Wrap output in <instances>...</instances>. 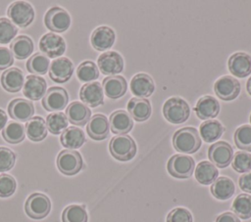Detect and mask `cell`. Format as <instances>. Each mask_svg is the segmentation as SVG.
I'll list each match as a JSON object with an SVG mask.
<instances>
[{"label": "cell", "mask_w": 251, "mask_h": 222, "mask_svg": "<svg viewBox=\"0 0 251 222\" xmlns=\"http://www.w3.org/2000/svg\"><path fill=\"white\" fill-rule=\"evenodd\" d=\"M174 148L182 154H193L201 146L199 132L194 127H183L176 130L173 136Z\"/></svg>", "instance_id": "1"}, {"label": "cell", "mask_w": 251, "mask_h": 222, "mask_svg": "<svg viewBox=\"0 0 251 222\" xmlns=\"http://www.w3.org/2000/svg\"><path fill=\"white\" fill-rule=\"evenodd\" d=\"M163 114L169 122L173 124H180L188 119L190 108L183 99L172 97L165 102L163 106Z\"/></svg>", "instance_id": "2"}, {"label": "cell", "mask_w": 251, "mask_h": 222, "mask_svg": "<svg viewBox=\"0 0 251 222\" xmlns=\"http://www.w3.org/2000/svg\"><path fill=\"white\" fill-rule=\"evenodd\" d=\"M109 151L114 158L120 161H127L136 155V144L130 136L118 135L111 139Z\"/></svg>", "instance_id": "3"}, {"label": "cell", "mask_w": 251, "mask_h": 222, "mask_svg": "<svg viewBox=\"0 0 251 222\" xmlns=\"http://www.w3.org/2000/svg\"><path fill=\"white\" fill-rule=\"evenodd\" d=\"M7 15L10 21L20 27L28 26L34 19V11L30 4L25 1H16L12 3L8 10Z\"/></svg>", "instance_id": "4"}, {"label": "cell", "mask_w": 251, "mask_h": 222, "mask_svg": "<svg viewBox=\"0 0 251 222\" xmlns=\"http://www.w3.org/2000/svg\"><path fill=\"white\" fill-rule=\"evenodd\" d=\"M195 168L194 159L185 155H173L168 163L167 169L168 172L175 178L185 179L189 178Z\"/></svg>", "instance_id": "5"}, {"label": "cell", "mask_w": 251, "mask_h": 222, "mask_svg": "<svg viewBox=\"0 0 251 222\" xmlns=\"http://www.w3.org/2000/svg\"><path fill=\"white\" fill-rule=\"evenodd\" d=\"M26 214L32 219H42L46 217L51 209V202L47 196L40 193L31 194L25 205Z\"/></svg>", "instance_id": "6"}, {"label": "cell", "mask_w": 251, "mask_h": 222, "mask_svg": "<svg viewBox=\"0 0 251 222\" xmlns=\"http://www.w3.org/2000/svg\"><path fill=\"white\" fill-rule=\"evenodd\" d=\"M83 162L80 154L73 150L61 151L57 157L58 169L65 175H75L82 168Z\"/></svg>", "instance_id": "7"}, {"label": "cell", "mask_w": 251, "mask_h": 222, "mask_svg": "<svg viewBox=\"0 0 251 222\" xmlns=\"http://www.w3.org/2000/svg\"><path fill=\"white\" fill-rule=\"evenodd\" d=\"M44 23L52 31L64 32L71 25V17L66 10L52 7L44 16Z\"/></svg>", "instance_id": "8"}, {"label": "cell", "mask_w": 251, "mask_h": 222, "mask_svg": "<svg viewBox=\"0 0 251 222\" xmlns=\"http://www.w3.org/2000/svg\"><path fill=\"white\" fill-rule=\"evenodd\" d=\"M208 156L215 166L225 168L230 164L233 158V150L228 143L219 141L210 146Z\"/></svg>", "instance_id": "9"}, {"label": "cell", "mask_w": 251, "mask_h": 222, "mask_svg": "<svg viewBox=\"0 0 251 222\" xmlns=\"http://www.w3.org/2000/svg\"><path fill=\"white\" fill-rule=\"evenodd\" d=\"M214 91L221 100L232 101L239 95L240 83L232 76L224 75L215 82Z\"/></svg>", "instance_id": "10"}, {"label": "cell", "mask_w": 251, "mask_h": 222, "mask_svg": "<svg viewBox=\"0 0 251 222\" xmlns=\"http://www.w3.org/2000/svg\"><path fill=\"white\" fill-rule=\"evenodd\" d=\"M39 49L47 58H56L66 51V42L63 37L49 32L40 38Z\"/></svg>", "instance_id": "11"}, {"label": "cell", "mask_w": 251, "mask_h": 222, "mask_svg": "<svg viewBox=\"0 0 251 222\" xmlns=\"http://www.w3.org/2000/svg\"><path fill=\"white\" fill-rule=\"evenodd\" d=\"M97 64L101 72L109 76L120 73L124 69V59L115 51L102 53L98 57Z\"/></svg>", "instance_id": "12"}, {"label": "cell", "mask_w": 251, "mask_h": 222, "mask_svg": "<svg viewBox=\"0 0 251 222\" xmlns=\"http://www.w3.org/2000/svg\"><path fill=\"white\" fill-rule=\"evenodd\" d=\"M69 102V95L63 87L49 88L42 98V106L46 111H54L63 110Z\"/></svg>", "instance_id": "13"}, {"label": "cell", "mask_w": 251, "mask_h": 222, "mask_svg": "<svg viewBox=\"0 0 251 222\" xmlns=\"http://www.w3.org/2000/svg\"><path fill=\"white\" fill-rule=\"evenodd\" d=\"M74 72V64L68 58H59L51 63L49 67L50 78L58 83L68 81Z\"/></svg>", "instance_id": "14"}, {"label": "cell", "mask_w": 251, "mask_h": 222, "mask_svg": "<svg viewBox=\"0 0 251 222\" xmlns=\"http://www.w3.org/2000/svg\"><path fill=\"white\" fill-rule=\"evenodd\" d=\"M80 100L87 106L96 108L104 103V93L102 85L93 81L85 83L79 91Z\"/></svg>", "instance_id": "15"}, {"label": "cell", "mask_w": 251, "mask_h": 222, "mask_svg": "<svg viewBox=\"0 0 251 222\" xmlns=\"http://www.w3.org/2000/svg\"><path fill=\"white\" fill-rule=\"evenodd\" d=\"M8 112L13 119L17 121H27L34 113V107L28 100L17 98L10 102L8 106Z\"/></svg>", "instance_id": "16"}, {"label": "cell", "mask_w": 251, "mask_h": 222, "mask_svg": "<svg viewBox=\"0 0 251 222\" xmlns=\"http://www.w3.org/2000/svg\"><path fill=\"white\" fill-rule=\"evenodd\" d=\"M227 67L232 75L239 78L246 77L251 73V57L243 52L234 53L229 57Z\"/></svg>", "instance_id": "17"}, {"label": "cell", "mask_w": 251, "mask_h": 222, "mask_svg": "<svg viewBox=\"0 0 251 222\" xmlns=\"http://www.w3.org/2000/svg\"><path fill=\"white\" fill-rule=\"evenodd\" d=\"M115 39L116 34L114 30L106 25L95 28L90 37L92 47L98 51H106L110 49L113 46Z\"/></svg>", "instance_id": "18"}, {"label": "cell", "mask_w": 251, "mask_h": 222, "mask_svg": "<svg viewBox=\"0 0 251 222\" xmlns=\"http://www.w3.org/2000/svg\"><path fill=\"white\" fill-rule=\"evenodd\" d=\"M110 124L106 115L102 113L94 114L86 125V131L93 140H104L109 135Z\"/></svg>", "instance_id": "19"}, {"label": "cell", "mask_w": 251, "mask_h": 222, "mask_svg": "<svg viewBox=\"0 0 251 222\" xmlns=\"http://www.w3.org/2000/svg\"><path fill=\"white\" fill-rule=\"evenodd\" d=\"M102 88L108 98L119 99L126 94L127 83L122 75H111L103 79Z\"/></svg>", "instance_id": "20"}, {"label": "cell", "mask_w": 251, "mask_h": 222, "mask_svg": "<svg viewBox=\"0 0 251 222\" xmlns=\"http://www.w3.org/2000/svg\"><path fill=\"white\" fill-rule=\"evenodd\" d=\"M194 111L200 119H211L215 118L220 112V104L217 99L213 96H203L201 97L196 106L194 107Z\"/></svg>", "instance_id": "21"}, {"label": "cell", "mask_w": 251, "mask_h": 222, "mask_svg": "<svg viewBox=\"0 0 251 222\" xmlns=\"http://www.w3.org/2000/svg\"><path fill=\"white\" fill-rule=\"evenodd\" d=\"M130 90L137 98H146L153 94L155 84L147 73H137L130 81Z\"/></svg>", "instance_id": "22"}, {"label": "cell", "mask_w": 251, "mask_h": 222, "mask_svg": "<svg viewBox=\"0 0 251 222\" xmlns=\"http://www.w3.org/2000/svg\"><path fill=\"white\" fill-rule=\"evenodd\" d=\"M90 115V109L80 102H73L66 109L67 119L74 125H85L89 121Z\"/></svg>", "instance_id": "23"}, {"label": "cell", "mask_w": 251, "mask_h": 222, "mask_svg": "<svg viewBox=\"0 0 251 222\" xmlns=\"http://www.w3.org/2000/svg\"><path fill=\"white\" fill-rule=\"evenodd\" d=\"M109 124L113 133L126 135L132 129L133 120L128 112L124 110H118L111 113Z\"/></svg>", "instance_id": "24"}, {"label": "cell", "mask_w": 251, "mask_h": 222, "mask_svg": "<svg viewBox=\"0 0 251 222\" xmlns=\"http://www.w3.org/2000/svg\"><path fill=\"white\" fill-rule=\"evenodd\" d=\"M46 81L37 75H27L24 83V95L32 101L42 99L46 93Z\"/></svg>", "instance_id": "25"}, {"label": "cell", "mask_w": 251, "mask_h": 222, "mask_svg": "<svg viewBox=\"0 0 251 222\" xmlns=\"http://www.w3.org/2000/svg\"><path fill=\"white\" fill-rule=\"evenodd\" d=\"M127 111L129 115L138 122L145 121L151 115L150 102L145 98H131L127 103Z\"/></svg>", "instance_id": "26"}, {"label": "cell", "mask_w": 251, "mask_h": 222, "mask_svg": "<svg viewBox=\"0 0 251 222\" xmlns=\"http://www.w3.org/2000/svg\"><path fill=\"white\" fill-rule=\"evenodd\" d=\"M24 72L18 67H10L1 75L3 88L11 93L19 92L24 86Z\"/></svg>", "instance_id": "27"}, {"label": "cell", "mask_w": 251, "mask_h": 222, "mask_svg": "<svg viewBox=\"0 0 251 222\" xmlns=\"http://www.w3.org/2000/svg\"><path fill=\"white\" fill-rule=\"evenodd\" d=\"M235 192V186L232 180L226 176L218 177L211 186L212 195L221 200H228L233 196Z\"/></svg>", "instance_id": "28"}, {"label": "cell", "mask_w": 251, "mask_h": 222, "mask_svg": "<svg viewBox=\"0 0 251 222\" xmlns=\"http://www.w3.org/2000/svg\"><path fill=\"white\" fill-rule=\"evenodd\" d=\"M33 42L26 35L16 37L10 45L12 55L18 60H25L33 52Z\"/></svg>", "instance_id": "29"}, {"label": "cell", "mask_w": 251, "mask_h": 222, "mask_svg": "<svg viewBox=\"0 0 251 222\" xmlns=\"http://www.w3.org/2000/svg\"><path fill=\"white\" fill-rule=\"evenodd\" d=\"M61 144L70 150L80 148L85 142V135L83 131L77 127L71 126L63 131L60 137Z\"/></svg>", "instance_id": "30"}, {"label": "cell", "mask_w": 251, "mask_h": 222, "mask_svg": "<svg viewBox=\"0 0 251 222\" xmlns=\"http://www.w3.org/2000/svg\"><path fill=\"white\" fill-rule=\"evenodd\" d=\"M25 132L29 140L42 141L47 136V126L41 116H33L25 123Z\"/></svg>", "instance_id": "31"}, {"label": "cell", "mask_w": 251, "mask_h": 222, "mask_svg": "<svg viewBox=\"0 0 251 222\" xmlns=\"http://www.w3.org/2000/svg\"><path fill=\"white\" fill-rule=\"evenodd\" d=\"M219 175L217 167L210 161L203 160L195 168V178L202 185L212 184Z\"/></svg>", "instance_id": "32"}, {"label": "cell", "mask_w": 251, "mask_h": 222, "mask_svg": "<svg viewBox=\"0 0 251 222\" xmlns=\"http://www.w3.org/2000/svg\"><path fill=\"white\" fill-rule=\"evenodd\" d=\"M224 131L225 127L219 120H207L200 125V137L207 143L218 140Z\"/></svg>", "instance_id": "33"}, {"label": "cell", "mask_w": 251, "mask_h": 222, "mask_svg": "<svg viewBox=\"0 0 251 222\" xmlns=\"http://www.w3.org/2000/svg\"><path fill=\"white\" fill-rule=\"evenodd\" d=\"M2 136L4 140L11 144H18L22 142L25 137V128L17 121L11 120L8 121V123L5 125Z\"/></svg>", "instance_id": "34"}, {"label": "cell", "mask_w": 251, "mask_h": 222, "mask_svg": "<svg viewBox=\"0 0 251 222\" xmlns=\"http://www.w3.org/2000/svg\"><path fill=\"white\" fill-rule=\"evenodd\" d=\"M232 211L241 219L251 217V196L247 194L238 195L231 205Z\"/></svg>", "instance_id": "35"}, {"label": "cell", "mask_w": 251, "mask_h": 222, "mask_svg": "<svg viewBox=\"0 0 251 222\" xmlns=\"http://www.w3.org/2000/svg\"><path fill=\"white\" fill-rule=\"evenodd\" d=\"M49 65L50 61L45 55L42 53H36L27 60L26 68L32 74L41 75L47 72Z\"/></svg>", "instance_id": "36"}, {"label": "cell", "mask_w": 251, "mask_h": 222, "mask_svg": "<svg viewBox=\"0 0 251 222\" xmlns=\"http://www.w3.org/2000/svg\"><path fill=\"white\" fill-rule=\"evenodd\" d=\"M46 126L47 130H49L52 134H60L63 133L68 127L69 121L67 116L63 112H54L47 116L46 118Z\"/></svg>", "instance_id": "37"}, {"label": "cell", "mask_w": 251, "mask_h": 222, "mask_svg": "<svg viewBox=\"0 0 251 222\" xmlns=\"http://www.w3.org/2000/svg\"><path fill=\"white\" fill-rule=\"evenodd\" d=\"M87 218L88 217L84 205H69L62 213L63 222H87Z\"/></svg>", "instance_id": "38"}, {"label": "cell", "mask_w": 251, "mask_h": 222, "mask_svg": "<svg viewBox=\"0 0 251 222\" xmlns=\"http://www.w3.org/2000/svg\"><path fill=\"white\" fill-rule=\"evenodd\" d=\"M76 76L81 82L89 83L99 77V70L93 62L85 61L78 66L76 69Z\"/></svg>", "instance_id": "39"}, {"label": "cell", "mask_w": 251, "mask_h": 222, "mask_svg": "<svg viewBox=\"0 0 251 222\" xmlns=\"http://www.w3.org/2000/svg\"><path fill=\"white\" fill-rule=\"evenodd\" d=\"M234 143L238 149L251 152V125H241L235 130Z\"/></svg>", "instance_id": "40"}, {"label": "cell", "mask_w": 251, "mask_h": 222, "mask_svg": "<svg viewBox=\"0 0 251 222\" xmlns=\"http://www.w3.org/2000/svg\"><path fill=\"white\" fill-rule=\"evenodd\" d=\"M232 168L239 173L248 172L251 170V154L247 152H237L234 154L231 160Z\"/></svg>", "instance_id": "41"}, {"label": "cell", "mask_w": 251, "mask_h": 222, "mask_svg": "<svg viewBox=\"0 0 251 222\" xmlns=\"http://www.w3.org/2000/svg\"><path fill=\"white\" fill-rule=\"evenodd\" d=\"M18 28L6 18H0V44L9 43L17 34Z\"/></svg>", "instance_id": "42"}, {"label": "cell", "mask_w": 251, "mask_h": 222, "mask_svg": "<svg viewBox=\"0 0 251 222\" xmlns=\"http://www.w3.org/2000/svg\"><path fill=\"white\" fill-rule=\"evenodd\" d=\"M17 188L16 180L9 174L0 175V198H8L12 196Z\"/></svg>", "instance_id": "43"}, {"label": "cell", "mask_w": 251, "mask_h": 222, "mask_svg": "<svg viewBox=\"0 0 251 222\" xmlns=\"http://www.w3.org/2000/svg\"><path fill=\"white\" fill-rule=\"evenodd\" d=\"M16 161V155L8 148L0 147V172L10 170Z\"/></svg>", "instance_id": "44"}, {"label": "cell", "mask_w": 251, "mask_h": 222, "mask_svg": "<svg viewBox=\"0 0 251 222\" xmlns=\"http://www.w3.org/2000/svg\"><path fill=\"white\" fill-rule=\"evenodd\" d=\"M167 222H193V218L186 208L176 207L169 212Z\"/></svg>", "instance_id": "45"}, {"label": "cell", "mask_w": 251, "mask_h": 222, "mask_svg": "<svg viewBox=\"0 0 251 222\" xmlns=\"http://www.w3.org/2000/svg\"><path fill=\"white\" fill-rule=\"evenodd\" d=\"M14 63V57L11 51L6 47H0V69L11 67Z\"/></svg>", "instance_id": "46"}, {"label": "cell", "mask_w": 251, "mask_h": 222, "mask_svg": "<svg viewBox=\"0 0 251 222\" xmlns=\"http://www.w3.org/2000/svg\"><path fill=\"white\" fill-rule=\"evenodd\" d=\"M238 184H239V188L242 191L251 194V171L246 172L245 174H242L239 177Z\"/></svg>", "instance_id": "47"}, {"label": "cell", "mask_w": 251, "mask_h": 222, "mask_svg": "<svg viewBox=\"0 0 251 222\" xmlns=\"http://www.w3.org/2000/svg\"><path fill=\"white\" fill-rule=\"evenodd\" d=\"M216 222H240V221L234 213L227 211V212H224V213L220 214L217 217Z\"/></svg>", "instance_id": "48"}, {"label": "cell", "mask_w": 251, "mask_h": 222, "mask_svg": "<svg viewBox=\"0 0 251 222\" xmlns=\"http://www.w3.org/2000/svg\"><path fill=\"white\" fill-rule=\"evenodd\" d=\"M7 123V114L3 110H0V130L4 129Z\"/></svg>", "instance_id": "49"}, {"label": "cell", "mask_w": 251, "mask_h": 222, "mask_svg": "<svg viewBox=\"0 0 251 222\" xmlns=\"http://www.w3.org/2000/svg\"><path fill=\"white\" fill-rule=\"evenodd\" d=\"M246 89H247V92L249 93V95H251V77L248 79V81L246 83Z\"/></svg>", "instance_id": "50"}, {"label": "cell", "mask_w": 251, "mask_h": 222, "mask_svg": "<svg viewBox=\"0 0 251 222\" xmlns=\"http://www.w3.org/2000/svg\"><path fill=\"white\" fill-rule=\"evenodd\" d=\"M250 122H251V114H250Z\"/></svg>", "instance_id": "51"}]
</instances>
